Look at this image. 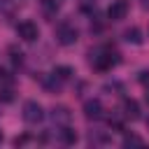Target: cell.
<instances>
[{
    "mask_svg": "<svg viewBox=\"0 0 149 149\" xmlns=\"http://www.w3.org/2000/svg\"><path fill=\"white\" fill-rule=\"evenodd\" d=\"M16 33H19V37L26 40V42H35V40L40 37L37 23H33V21H21V23L16 26Z\"/></svg>",
    "mask_w": 149,
    "mask_h": 149,
    "instance_id": "4",
    "label": "cell"
},
{
    "mask_svg": "<svg viewBox=\"0 0 149 149\" xmlns=\"http://www.w3.org/2000/svg\"><path fill=\"white\" fill-rule=\"evenodd\" d=\"M123 116L130 119V121H137V119H140V105H137V100L128 98V100L123 102Z\"/></svg>",
    "mask_w": 149,
    "mask_h": 149,
    "instance_id": "7",
    "label": "cell"
},
{
    "mask_svg": "<svg viewBox=\"0 0 149 149\" xmlns=\"http://www.w3.org/2000/svg\"><path fill=\"white\" fill-rule=\"evenodd\" d=\"M44 119V112H42V105L35 102V100H28L23 105V121L26 123H40Z\"/></svg>",
    "mask_w": 149,
    "mask_h": 149,
    "instance_id": "2",
    "label": "cell"
},
{
    "mask_svg": "<svg viewBox=\"0 0 149 149\" xmlns=\"http://www.w3.org/2000/svg\"><path fill=\"white\" fill-rule=\"evenodd\" d=\"M147 102H149V91H147Z\"/></svg>",
    "mask_w": 149,
    "mask_h": 149,
    "instance_id": "18",
    "label": "cell"
},
{
    "mask_svg": "<svg viewBox=\"0 0 149 149\" xmlns=\"http://www.w3.org/2000/svg\"><path fill=\"white\" fill-rule=\"evenodd\" d=\"M142 5H144V7H149V0H144V2H142Z\"/></svg>",
    "mask_w": 149,
    "mask_h": 149,
    "instance_id": "17",
    "label": "cell"
},
{
    "mask_svg": "<svg viewBox=\"0 0 149 149\" xmlns=\"http://www.w3.org/2000/svg\"><path fill=\"white\" fill-rule=\"evenodd\" d=\"M91 63L98 70H109V68H114L119 63V54H112V51H100L95 56L91 54Z\"/></svg>",
    "mask_w": 149,
    "mask_h": 149,
    "instance_id": "1",
    "label": "cell"
},
{
    "mask_svg": "<svg viewBox=\"0 0 149 149\" xmlns=\"http://www.w3.org/2000/svg\"><path fill=\"white\" fill-rule=\"evenodd\" d=\"M0 142H2V133H0Z\"/></svg>",
    "mask_w": 149,
    "mask_h": 149,
    "instance_id": "19",
    "label": "cell"
},
{
    "mask_svg": "<svg viewBox=\"0 0 149 149\" xmlns=\"http://www.w3.org/2000/svg\"><path fill=\"white\" fill-rule=\"evenodd\" d=\"M123 147H142V140L137 135H126L123 137Z\"/></svg>",
    "mask_w": 149,
    "mask_h": 149,
    "instance_id": "13",
    "label": "cell"
},
{
    "mask_svg": "<svg viewBox=\"0 0 149 149\" xmlns=\"http://www.w3.org/2000/svg\"><path fill=\"white\" fill-rule=\"evenodd\" d=\"M58 135H61V142H63V144H74V142H77V133H74L72 128H63Z\"/></svg>",
    "mask_w": 149,
    "mask_h": 149,
    "instance_id": "10",
    "label": "cell"
},
{
    "mask_svg": "<svg viewBox=\"0 0 149 149\" xmlns=\"http://www.w3.org/2000/svg\"><path fill=\"white\" fill-rule=\"evenodd\" d=\"M44 86H47V88H49V91H54V93H56V91H58V88H61V79H58V77H56V74H51V77H49V79H44Z\"/></svg>",
    "mask_w": 149,
    "mask_h": 149,
    "instance_id": "12",
    "label": "cell"
},
{
    "mask_svg": "<svg viewBox=\"0 0 149 149\" xmlns=\"http://www.w3.org/2000/svg\"><path fill=\"white\" fill-rule=\"evenodd\" d=\"M26 142H28V137H26V135H21V137H16V140H14V144H16V147H19V144H26Z\"/></svg>",
    "mask_w": 149,
    "mask_h": 149,
    "instance_id": "15",
    "label": "cell"
},
{
    "mask_svg": "<svg viewBox=\"0 0 149 149\" xmlns=\"http://www.w3.org/2000/svg\"><path fill=\"white\" fill-rule=\"evenodd\" d=\"M123 37H126V42H130V44H140L142 42V30L140 28H128L126 33H123Z\"/></svg>",
    "mask_w": 149,
    "mask_h": 149,
    "instance_id": "9",
    "label": "cell"
},
{
    "mask_svg": "<svg viewBox=\"0 0 149 149\" xmlns=\"http://www.w3.org/2000/svg\"><path fill=\"white\" fill-rule=\"evenodd\" d=\"M51 119H54V123H68L70 121V109L68 107H54L51 109Z\"/></svg>",
    "mask_w": 149,
    "mask_h": 149,
    "instance_id": "8",
    "label": "cell"
},
{
    "mask_svg": "<svg viewBox=\"0 0 149 149\" xmlns=\"http://www.w3.org/2000/svg\"><path fill=\"white\" fill-rule=\"evenodd\" d=\"M140 81H149V72H147V70L140 72Z\"/></svg>",
    "mask_w": 149,
    "mask_h": 149,
    "instance_id": "16",
    "label": "cell"
},
{
    "mask_svg": "<svg viewBox=\"0 0 149 149\" xmlns=\"http://www.w3.org/2000/svg\"><path fill=\"white\" fill-rule=\"evenodd\" d=\"M84 116L86 119H100L102 116V105H100V100H86L84 102Z\"/></svg>",
    "mask_w": 149,
    "mask_h": 149,
    "instance_id": "6",
    "label": "cell"
},
{
    "mask_svg": "<svg viewBox=\"0 0 149 149\" xmlns=\"http://www.w3.org/2000/svg\"><path fill=\"white\" fill-rule=\"evenodd\" d=\"M56 37H58V42H61L63 47H70V44H74V42H77L79 33H77V28H74V26H70V23H61V26H58V30H56Z\"/></svg>",
    "mask_w": 149,
    "mask_h": 149,
    "instance_id": "3",
    "label": "cell"
},
{
    "mask_svg": "<svg viewBox=\"0 0 149 149\" xmlns=\"http://www.w3.org/2000/svg\"><path fill=\"white\" fill-rule=\"evenodd\" d=\"M54 74H56L61 81H65V79H70V77H72V68H68V65H58V68L54 70Z\"/></svg>",
    "mask_w": 149,
    "mask_h": 149,
    "instance_id": "11",
    "label": "cell"
},
{
    "mask_svg": "<svg viewBox=\"0 0 149 149\" xmlns=\"http://www.w3.org/2000/svg\"><path fill=\"white\" fill-rule=\"evenodd\" d=\"M147 128H149V119H147Z\"/></svg>",
    "mask_w": 149,
    "mask_h": 149,
    "instance_id": "20",
    "label": "cell"
},
{
    "mask_svg": "<svg viewBox=\"0 0 149 149\" xmlns=\"http://www.w3.org/2000/svg\"><path fill=\"white\" fill-rule=\"evenodd\" d=\"M126 14H128V5H126L123 0L112 2L109 9H107V16H109L112 21H121V19H126Z\"/></svg>",
    "mask_w": 149,
    "mask_h": 149,
    "instance_id": "5",
    "label": "cell"
},
{
    "mask_svg": "<svg viewBox=\"0 0 149 149\" xmlns=\"http://www.w3.org/2000/svg\"><path fill=\"white\" fill-rule=\"evenodd\" d=\"M12 98H14V95H12L9 88H2V91H0V100H2V102H12Z\"/></svg>",
    "mask_w": 149,
    "mask_h": 149,
    "instance_id": "14",
    "label": "cell"
}]
</instances>
